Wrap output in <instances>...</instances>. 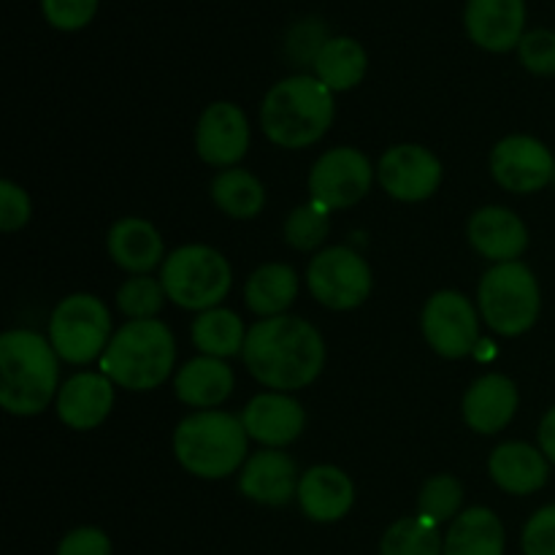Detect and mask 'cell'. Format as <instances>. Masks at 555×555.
<instances>
[{
	"instance_id": "obj_1",
	"label": "cell",
	"mask_w": 555,
	"mask_h": 555,
	"mask_svg": "<svg viewBox=\"0 0 555 555\" xmlns=\"http://www.w3.org/2000/svg\"><path fill=\"white\" fill-rule=\"evenodd\" d=\"M244 366L255 379L276 393L312 385L325 366V341L304 318H266L247 331Z\"/></svg>"
},
{
	"instance_id": "obj_2",
	"label": "cell",
	"mask_w": 555,
	"mask_h": 555,
	"mask_svg": "<svg viewBox=\"0 0 555 555\" xmlns=\"http://www.w3.org/2000/svg\"><path fill=\"white\" fill-rule=\"evenodd\" d=\"M60 393V356L52 341L27 328L0 336V404L9 415L33 417Z\"/></svg>"
},
{
	"instance_id": "obj_3",
	"label": "cell",
	"mask_w": 555,
	"mask_h": 555,
	"mask_svg": "<svg viewBox=\"0 0 555 555\" xmlns=\"http://www.w3.org/2000/svg\"><path fill=\"white\" fill-rule=\"evenodd\" d=\"M334 92L318 76L298 74L282 79L260 103V128L282 150H304L328 133L334 122Z\"/></svg>"
},
{
	"instance_id": "obj_4",
	"label": "cell",
	"mask_w": 555,
	"mask_h": 555,
	"mask_svg": "<svg viewBox=\"0 0 555 555\" xmlns=\"http://www.w3.org/2000/svg\"><path fill=\"white\" fill-rule=\"evenodd\" d=\"M177 341L160 320H130L108 341L101 356V374L135 393L155 390L171 377Z\"/></svg>"
},
{
	"instance_id": "obj_5",
	"label": "cell",
	"mask_w": 555,
	"mask_h": 555,
	"mask_svg": "<svg viewBox=\"0 0 555 555\" xmlns=\"http://www.w3.org/2000/svg\"><path fill=\"white\" fill-rule=\"evenodd\" d=\"M247 442L242 417L220 410L193 412L173 431L177 461L201 480H222L247 464Z\"/></svg>"
},
{
	"instance_id": "obj_6",
	"label": "cell",
	"mask_w": 555,
	"mask_h": 555,
	"mask_svg": "<svg viewBox=\"0 0 555 555\" xmlns=\"http://www.w3.org/2000/svg\"><path fill=\"white\" fill-rule=\"evenodd\" d=\"M480 318L499 336H520L540 320L542 296L534 271L520 260L496 263L477 287Z\"/></svg>"
},
{
	"instance_id": "obj_7",
	"label": "cell",
	"mask_w": 555,
	"mask_h": 555,
	"mask_svg": "<svg viewBox=\"0 0 555 555\" xmlns=\"http://www.w3.org/2000/svg\"><path fill=\"white\" fill-rule=\"evenodd\" d=\"M231 280L228 260L206 244H184L163 260L160 282L168 301L190 312L201 314L220 307V301H225L231 293Z\"/></svg>"
},
{
	"instance_id": "obj_8",
	"label": "cell",
	"mask_w": 555,
	"mask_h": 555,
	"mask_svg": "<svg viewBox=\"0 0 555 555\" xmlns=\"http://www.w3.org/2000/svg\"><path fill=\"white\" fill-rule=\"evenodd\" d=\"M112 336V314L98 296L74 293L54 307L49 318V341L63 361L90 363L103 356Z\"/></svg>"
},
{
	"instance_id": "obj_9",
	"label": "cell",
	"mask_w": 555,
	"mask_h": 555,
	"mask_svg": "<svg viewBox=\"0 0 555 555\" xmlns=\"http://www.w3.org/2000/svg\"><path fill=\"white\" fill-rule=\"evenodd\" d=\"M372 269L350 247H328L312 258L307 269V287L323 307L334 312L361 307L372 293Z\"/></svg>"
},
{
	"instance_id": "obj_10",
	"label": "cell",
	"mask_w": 555,
	"mask_h": 555,
	"mask_svg": "<svg viewBox=\"0 0 555 555\" xmlns=\"http://www.w3.org/2000/svg\"><path fill=\"white\" fill-rule=\"evenodd\" d=\"M374 168L369 157L356 146H336L309 171V198L318 201L328 211L350 209L358 201H363L372 190Z\"/></svg>"
},
{
	"instance_id": "obj_11",
	"label": "cell",
	"mask_w": 555,
	"mask_h": 555,
	"mask_svg": "<svg viewBox=\"0 0 555 555\" xmlns=\"http://www.w3.org/2000/svg\"><path fill=\"white\" fill-rule=\"evenodd\" d=\"M423 336L437 356L466 358L480 345L477 309L464 293L439 291L423 307Z\"/></svg>"
},
{
	"instance_id": "obj_12",
	"label": "cell",
	"mask_w": 555,
	"mask_h": 555,
	"mask_svg": "<svg viewBox=\"0 0 555 555\" xmlns=\"http://www.w3.org/2000/svg\"><path fill=\"white\" fill-rule=\"evenodd\" d=\"M377 179L390 198L421 204L442 184V163L421 144H396L379 157Z\"/></svg>"
},
{
	"instance_id": "obj_13",
	"label": "cell",
	"mask_w": 555,
	"mask_h": 555,
	"mask_svg": "<svg viewBox=\"0 0 555 555\" xmlns=\"http://www.w3.org/2000/svg\"><path fill=\"white\" fill-rule=\"evenodd\" d=\"M491 173L509 193H540L553 182L555 157L534 135H507L493 146Z\"/></svg>"
},
{
	"instance_id": "obj_14",
	"label": "cell",
	"mask_w": 555,
	"mask_h": 555,
	"mask_svg": "<svg viewBox=\"0 0 555 555\" xmlns=\"http://www.w3.org/2000/svg\"><path fill=\"white\" fill-rule=\"evenodd\" d=\"M249 150V122L236 103L217 101L204 108L195 128V152L215 168H236Z\"/></svg>"
},
{
	"instance_id": "obj_15",
	"label": "cell",
	"mask_w": 555,
	"mask_h": 555,
	"mask_svg": "<svg viewBox=\"0 0 555 555\" xmlns=\"http://www.w3.org/2000/svg\"><path fill=\"white\" fill-rule=\"evenodd\" d=\"M242 423L249 439L260 442L263 448L280 450L301 437L304 426H307V415H304L301 404L293 396L269 390V393L255 396L244 406Z\"/></svg>"
},
{
	"instance_id": "obj_16",
	"label": "cell",
	"mask_w": 555,
	"mask_h": 555,
	"mask_svg": "<svg viewBox=\"0 0 555 555\" xmlns=\"http://www.w3.org/2000/svg\"><path fill=\"white\" fill-rule=\"evenodd\" d=\"M466 33L486 52H509L524 41V0H469L466 3Z\"/></svg>"
},
{
	"instance_id": "obj_17",
	"label": "cell",
	"mask_w": 555,
	"mask_h": 555,
	"mask_svg": "<svg viewBox=\"0 0 555 555\" xmlns=\"http://www.w3.org/2000/svg\"><path fill=\"white\" fill-rule=\"evenodd\" d=\"M298 477L296 461L287 453L274 448H266L260 453L249 455L247 464L242 466L238 475V491L249 502L266 504V507H282L298 496Z\"/></svg>"
},
{
	"instance_id": "obj_18",
	"label": "cell",
	"mask_w": 555,
	"mask_h": 555,
	"mask_svg": "<svg viewBox=\"0 0 555 555\" xmlns=\"http://www.w3.org/2000/svg\"><path fill=\"white\" fill-rule=\"evenodd\" d=\"M57 417L74 431H92L114 406V383L106 374L81 372L65 379L57 393Z\"/></svg>"
},
{
	"instance_id": "obj_19",
	"label": "cell",
	"mask_w": 555,
	"mask_h": 555,
	"mask_svg": "<svg viewBox=\"0 0 555 555\" xmlns=\"http://www.w3.org/2000/svg\"><path fill=\"white\" fill-rule=\"evenodd\" d=\"M469 244L475 253L493 263H513L529 247V231L515 211L504 206H486L469 220Z\"/></svg>"
},
{
	"instance_id": "obj_20",
	"label": "cell",
	"mask_w": 555,
	"mask_h": 555,
	"mask_svg": "<svg viewBox=\"0 0 555 555\" xmlns=\"http://www.w3.org/2000/svg\"><path fill=\"white\" fill-rule=\"evenodd\" d=\"M298 504L314 524H336L356 504V486L339 466H312L298 482Z\"/></svg>"
},
{
	"instance_id": "obj_21",
	"label": "cell",
	"mask_w": 555,
	"mask_h": 555,
	"mask_svg": "<svg viewBox=\"0 0 555 555\" xmlns=\"http://www.w3.org/2000/svg\"><path fill=\"white\" fill-rule=\"evenodd\" d=\"M464 421L477 434H499L518 412V388L504 374H486L475 379L464 396Z\"/></svg>"
},
{
	"instance_id": "obj_22",
	"label": "cell",
	"mask_w": 555,
	"mask_h": 555,
	"mask_svg": "<svg viewBox=\"0 0 555 555\" xmlns=\"http://www.w3.org/2000/svg\"><path fill=\"white\" fill-rule=\"evenodd\" d=\"M488 472L502 491L513 493V496H529V493L545 488L547 477H551V461L545 459L542 450L526 442H504L491 453Z\"/></svg>"
},
{
	"instance_id": "obj_23",
	"label": "cell",
	"mask_w": 555,
	"mask_h": 555,
	"mask_svg": "<svg viewBox=\"0 0 555 555\" xmlns=\"http://www.w3.org/2000/svg\"><path fill=\"white\" fill-rule=\"evenodd\" d=\"M106 247L114 263L133 276L150 274L166 253L157 228L141 217H122L114 222L106 236Z\"/></svg>"
},
{
	"instance_id": "obj_24",
	"label": "cell",
	"mask_w": 555,
	"mask_h": 555,
	"mask_svg": "<svg viewBox=\"0 0 555 555\" xmlns=\"http://www.w3.org/2000/svg\"><path fill=\"white\" fill-rule=\"evenodd\" d=\"M173 390L182 404L195 406V410H211L231 396L233 369L220 358H193L177 372Z\"/></svg>"
},
{
	"instance_id": "obj_25",
	"label": "cell",
	"mask_w": 555,
	"mask_h": 555,
	"mask_svg": "<svg viewBox=\"0 0 555 555\" xmlns=\"http://www.w3.org/2000/svg\"><path fill=\"white\" fill-rule=\"evenodd\" d=\"M442 555H504V526L488 507L464 509L444 534Z\"/></svg>"
},
{
	"instance_id": "obj_26",
	"label": "cell",
	"mask_w": 555,
	"mask_h": 555,
	"mask_svg": "<svg viewBox=\"0 0 555 555\" xmlns=\"http://www.w3.org/2000/svg\"><path fill=\"white\" fill-rule=\"evenodd\" d=\"M298 298V274L287 263H263L249 274L244 301L258 318H280Z\"/></svg>"
},
{
	"instance_id": "obj_27",
	"label": "cell",
	"mask_w": 555,
	"mask_h": 555,
	"mask_svg": "<svg viewBox=\"0 0 555 555\" xmlns=\"http://www.w3.org/2000/svg\"><path fill=\"white\" fill-rule=\"evenodd\" d=\"M314 76L328 87L331 92L352 90L363 81L369 70V54L356 38L336 36L323 41L318 57H314Z\"/></svg>"
},
{
	"instance_id": "obj_28",
	"label": "cell",
	"mask_w": 555,
	"mask_h": 555,
	"mask_svg": "<svg viewBox=\"0 0 555 555\" xmlns=\"http://www.w3.org/2000/svg\"><path fill=\"white\" fill-rule=\"evenodd\" d=\"M193 341L204 356L209 358H225L244 352V341H247V331H244L242 318L225 307L206 309L195 318L193 323Z\"/></svg>"
},
{
	"instance_id": "obj_29",
	"label": "cell",
	"mask_w": 555,
	"mask_h": 555,
	"mask_svg": "<svg viewBox=\"0 0 555 555\" xmlns=\"http://www.w3.org/2000/svg\"><path fill=\"white\" fill-rule=\"evenodd\" d=\"M211 201L222 215L233 220H253L266 206V190L260 179H255L242 168H225L211 182Z\"/></svg>"
},
{
	"instance_id": "obj_30",
	"label": "cell",
	"mask_w": 555,
	"mask_h": 555,
	"mask_svg": "<svg viewBox=\"0 0 555 555\" xmlns=\"http://www.w3.org/2000/svg\"><path fill=\"white\" fill-rule=\"evenodd\" d=\"M442 551L444 537L439 526L423 515L396 520L379 542V555H442Z\"/></svg>"
},
{
	"instance_id": "obj_31",
	"label": "cell",
	"mask_w": 555,
	"mask_h": 555,
	"mask_svg": "<svg viewBox=\"0 0 555 555\" xmlns=\"http://www.w3.org/2000/svg\"><path fill=\"white\" fill-rule=\"evenodd\" d=\"M328 209L320 206L318 201L309 198L304 206H296V209L287 215L285 220V242L291 244L298 253H312L328 236Z\"/></svg>"
},
{
	"instance_id": "obj_32",
	"label": "cell",
	"mask_w": 555,
	"mask_h": 555,
	"mask_svg": "<svg viewBox=\"0 0 555 555\" xmlns=\"http://www.w3.org/2000/svg\"><path fill=\"white\" fill-rule=\"evenodd\" d=\"M461 504H464L461 482L450 475H437L423 486L421 496H417V515L439 526L459 518Z\"/></svg>"
},
{
	"instance_id": "obj_33",
	"label": "cell",
	"mask_w": 555,
	"mask_h": 555,
	"mask_svg": "<svg viewBox=\"0 0 555 555\" xmlns=\"http://www.w3.org/2000/svg\"><path fill=\"white\" fill-rule=\"evenodd\" d=\"M166 287L150 274L130 276L117 291V307L128 320H152L166 304Z\"/></svg>"
},
{
	"instance_id": "obj_34",
	"label": "cell",
	"mask_w": 555,
	"mask_h": 555,
	"mask_svg": "<svg viewBox=\"0 0 555 555\" xmlns=\"http://www.w3.org/2000/svg\"><path fill=\"white\" fill-rule=\"evenodd\" d=\"M41 9L49 25L74 33L90 25L98 11V0H41Z\"/></svg>"
},
{
	"instance_id": "obj_35",
	"label": "cell",
	"mask_w": 555,
	"mask_h": 555,
	"mask_svg": "<svg viewBox=\"0 0 555 555\" xmlns=\"http://www.w3.org/2000/svg\"><path fill=\"white\" fill-rule=\"evenodd\" d=\"M520 63L526 70L537 76L555 74V30H531L526 33L518 47Z\"/></svg>"
},
{
	"instance_id": "obj_36",
	"label": "cell",
	"mask_w": 555,
	"mask_h": 555,
	"mask_svg": "<svg viewBox=\"0 0 555 555\" xmlns=\"http://www.w3.org/2000/svg\"><path fill=\"white\" fill-rule=\"evenodd\" d=\"M520 545L524 555H555V504H547L531 515Z\"/></svg>"
},
{
	"instance_id": "obj_37",
	"label": "cell",
	"mask_w": 555,
	"mask_h": 555,
	"mask_svg": "<svg viewBox=\"0 0 555 555\" xmlns=\"http://www.w3.org/2000/svg\"><path fill=\"white\" fill-rule=\"evenodd\" d=\"M33 204L25 190L14 184L11 179L0 182V228L5 233H14L30 222Z\"/></svg>"
},
{
	"instance_id": "obj_38",
	"label": "cell",
	"mask_w": 555,
	"mask_h": 555,
	"mask_svg": "<svg viewBox=\"0 0 555 555\" xmlns=\"http://www.w3.org/2000/svg\"><path fill=\"white\" fill-rule=\"evenodd\" d=\"M57 555H112V540L101 529L81 526L63 537L57 545Z\"/></svg>"
},
{
	"instance_id": "obj_39",
	"label": "cell",
	"mask_w": 555,
	"mask_h": 555,
	"mask_svg": "<svg viewBox=\"0 0 555 555\" xmlns=\"http://www.w3.org/2000/svg\"><path fill=\"white\" fill-rule=\"evenodd\" d=\"M540 450L551 464H555V406L545 412L540 423Z\"/></svg>"
}]
</instances>
